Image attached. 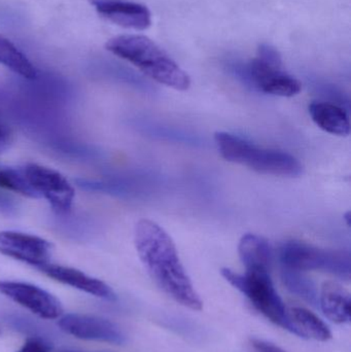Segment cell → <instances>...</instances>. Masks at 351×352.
<instances>
[{
    "label": "cell",
    "mask_w": 351,
    "mask_h": 352,
    "mask_svg": "<svg viewBox=\"0 0 351 352\" xmlns=\"http://www.w3.org/2000/svg\"><path fill=\"white\" fill-rule=\"evenodd\" d=\"M136 250L157 285L175 302L200 311L203 302L188 276L174 242L158 223L140 219L134 234Z\"/></svg>",
    "instance_id": "obj_1"
},
{
    "label": "cell",
    "mask_w": 351,
    "mask_h": 352,
    "mask_svg": "<svg viewBox=\"0 0 351 352\" xmlns=\"http://www.w3.org/2000/svg\"><path fill=\"white\" fill-rule=\"evenodd\" d=\"M107 51L133 64L146 76L177 91H187L191 80L185 70L144 35H119L109 39Z\"/></svg>",
    "instance_id": "obj_2"
},
{
    "label": "cell",
    "mask_w": 351,
    "mask_h": 352,
    "mask_svg": "<svg viewBox=\"0 0 351 352\" xmlns=\"http://www.w3.org/2000/svg\"><path fill=\"white\" fill-rule=\"evenodd\" d=\"M214 140L225 160L256 173L288 177H298L303 173L302 164L288 153L259 148L227 132H216Z\"/></svg>",
    "instance_id": "obj_3"
},
{
    "label": "cell",
    "mask_w": 351,
    "mask_h": 352,
    "mask_svg": "<svg viewBox=\"0 0 351 352\" xmlns=\"http://www.w3.org/2000/svg\"><path fill=\"white\" fill-rule=\"evenodd\" d=\"M223 277L235 289L247 296L256 309L270 322L292 333L286 309L278 295L267 270H247L245 275L235 273L231 269L220 270Z\"/></svg>",
    "instance_id": "obj_4"
},
{
    "label": "cell",
    "mask_w": 351,
    "mask_h": 352,
    "mask_svg": "<svg viewBox=\"0 0 351 352\" xmlns=\"http://www.w3.org/2000/svg\"><path fill=\"white\" fill-rule=\"evenodd\" d=\"M241 76L253 88L274 96L294 97L302 89L297 78L282 70L280 52L267 43L260 45L257 58L241 69Z\"/></svg>",
    "instance_id": "obj_5"
},
{
    "label": "cell",
    "mask_w": 351,
    "mask_h": 352,
    "mask_svg": "<svg viewBox=\"0 0 351 352\" xmlns=\"http://www.w3.org/2000/svg\"><path fill=\"white\" fill-rule=\"evenodd\" d=\"M284 268L301 271H324L344 280L351 276L350 254L343 250H324L301 241H288L280 248Z\"/></svg>",
    "instance_id": "obj_6"
},
{
    "label": "cell",
    "mask_w": 351,
    "mask_h": 352,
    "mask_svg": "<svg viewBox=\"0 0 351 352\" xmlns=\"http://www.w3.org/2000/svg\"><path fill=\"white\" fill-rule=\"evenodd\" d=\"M29 186L43 197L58 213H66L73 203L74 188L61 173L38 164L26 165L22 169Z\"/></svg>",
    "instance_id": "obj_7"
},
{
    "label": "cell",
    "mask_w": 351,
    "mask_h": 352,
    "mask_svg": "<svg viewBox=\"0 0 351 352\" xmlns=\"http://www.w3.org/2000/svg\"><path fill=\"white\" fill-rule=\"evenodd\" d=\"M0 294L43 320H57L63 314L55 296L31 283L0 280Z\"/></svg>",
    "instance_id": "obj_8"
},
{
    "label": "cell",
    "mask_w": 351,
    "mask_h": 352,
    "mask_svg": "<svg viewBox=\"0 0 351 352\" xmlns=\"http://www.w3.org/2000/svg\"><path fill=\"white\" fill-rule=\"evenodd\" d=\"M58 326L66 334L80 340L97 341L115 345H122L126 342V336L120 327L100 316L67 314L60 318Z\"/></svg>",
    "instance_id": "obj_9"
},
{
    "label": "cell",
    "mask_w": 351,
    "mask_h": 352,
    "mask_svg": "<svg viewBox=\"0 0 351 352\" xmlns=\"http://www.w3.org/2000/svg\"><path fill=\"white\" fill-rule=\"evenodd\" d=\"M52 245L49 241L18 231L0 232V254L38 269L49 263Z\"/></svg>",
    "instance_id": "obj_10"
},
{
    "label": "cell",
    "mask_w": 351,
    "mask_h": 352,
    "mask_svg": "<svg viewBox=\"0 0 351 352\" xmlns=\"http://www.w3.org/2000/svg\"><path fill=\"white\" fill-rule=\"evenodd\" d=\"M99 14L113 24L134 30H146L152 14L146 6L128 0H90Z\"/></svg>",
    "instance_id": "obj_11"
},
{
    "label": "cell",
    "mask_w": 351,
    "mask_h": 352,
    "mask_svg": "<svg viewBox=\"0 0 351 352\" xmlns=\"http://www.w3.org/2000/svg\"><path fill=\"white\" fill-rule=\"evenodd\" d=\"M38 269L49 278L63 283V285H69L78 291L84 292L89 295L95 296L101 299L109 300V301L115 299V293L106 283L94 278V277L89 276L86 273L82 272L78 269L49 264V263L43 265Z\"/></svg>",
    "instance_id": "obj_12"
},
{
    "label": "cell",
    "mask_w": 351,
    "mask_h": 352,
    "mask_svg": "<svg viewBox=\"0 0 351 352\" xmlns=\"http://www.w3.org/2000/svg\"><path fill=\"white\" fill-rule=\"evenodd\" d=\"M319 306L331 322L338 324L350 322V295L339 283H324L319 295Z\"/></svg>",
    "instance_id": "obj_13"
},
{
    "label": "cell",
    "mask_w": 351,
    "mask_h": 352,
    "mask_svg": "<svg viewBox=\"0 0 351 352\" xmlns=\"http://www.w3.org/2000/svg\"><path fill=\"white\" fill-rule=\"evenodd\" d=\"M293 334L301 338L327 342L332 338L329 327L308 309L301 307L286 309Z\"/></svg>",
    "instance_id": "obj_14"
},
{
    "label": "cell",
    "mask_w": 351,
    "mask_h": 352,
    "mask_svg": "<svg viewBox=\"0 0 351 352\" xmlns=\"http://www.w3.org/2000/svg\"><path fill=\"white\" fill-rule=\"evenodd\" d=\"M238 252L247 270H270L273 252L265 238L245 234L239 241Z\"/></svg>",
    "instance_id": "obj_15"
},
{
    "label": "cell",
    "mask_w": 351,
    "mask_h": 352,
    "mask_svg": "<svg viewBox=\"0 0 351 352\" xmlns=\"http://www.w3.org/2000/svg\"><path fill=\"white\" fill-rule=\"evenodd\" d=\"M309 113L324 131L339 136L350 134V117L342 107L329 102H313L309 105Z\"/></svg>",
    "instance_id": "obj_16"
},
{
    "label": "cell",
    "mask_w": 351,
    "mask_h": 352,
    "mask_svg": "<svg viewBox=\"0 0 351 352\" xmlns=\"http://www.w3.org/2000/svg\"><path fill=\"white\" fill-rule=\"evenodd\" d=\"M0 63L27 80H34L37 72L28 58L5 37L0 35Z\"/></svg>",
    "instance_id": "obj_17"
},
{
    "label": "cell",
    "mask_w": 351,
    "mask_h": 352,
    "mask_svg": "<svg viewBox=\"0 0 351 352\" xmlns=\"http://www.w3.org/2000/svg\"><path fill=\"white\" fill-rule=\"evenodd\" d=\"M282 279L286 289L306 301L310 305L319 306V295L315 283L308 277L305 276L301 271L284 268L282 270Z\"/></svg>",
    "instance_id": "obj_18"
},
{
    "label": "cell",
    "mask_w": 351,
    "mask_h": 352,
    "mask_svg": "<svg viewBox=\"0 0 351 352\" xmlns=\"http://www.w3.org/2000/svg\"><path fill=\"white\" fill-rule=\"evenodd\" d=\"M0 188L29 198H39L29 186L22 169L18 170L10 167L0 166Z\"/></svg>",
    "instance_id": "obj_19"
},
{
    "label": "cell",
    "mask_w": 351,
    "mask_h": 352,
    "mask_svg": "<svg viewBox=\"0 0 351 352\" xmlns=\"http://www.w3.org/2000/svg\"><path fill=\"white\" fill-rule=\"evenodd\" d=\"M51 345L39 337H30L16 352H51Z\"/></svg>",
    "instance_id": "obj_20"
},
{
    "label": "cell",
    "mask_w": 351,
    "mask_h": 352,
    "mask_svg": "<svg viewBox=\"0 0 351 352\" xmlns=\"http://www.w3.org/2000/svg\"><path fill=\"white\" fill-rule=\"evenodd\" d=\"M251 344L255 352H286L273 343L260 339H251Z\"/></svg>",
    "instance_id": "obj_21"
},
{
    "label": "cell",
    "mask_w": 351,
    "mask_h": 352,
    "mask_svg": "<svg viewBox=\"0 0 351 352\" xmlns=\"http://www.w3.org/2000/svg\"><path fill=\"white\" fill-rule=\"evenodd\" d=\"M10 142V133L4 126L0 125V152L8 148Z\"/></svg>",
    "instance_id": "obj_22"
},
{
    "label": "cell",
    "mask_w": 351,
    "mask_h": 352,
    "mask_svg": "<svg viewBox=\"0 0 351 352\" xmlns=\"http://www.w3.org/2000/svg\"><path fill=\"white\" fill-rule=\"evenodd\" d=\"M344 219H346V223H348V226H350V212L348 211V212H346V214H344Z\"/></svg>",
    "instance_id": "obj_23"
},
{
    "label": "cell",
    "mask_w": 351,
    "mask_h": 352,
    "mask_svg": "<svg viewBox=\"0 0 351 352\" xmlns=\"http://www.w3.org/2000/svg\"><path fill=\"white\" fill-rule=\"evenodd\" d=\"M59 352H80V351H69V349H65V351H61Z\"/></svg>",
    "instance_id": "obj_24"
},
{
    "label": "cell",
    "mask_w": 351,
    "mask_h": 352,
    "mask_svg": "<svg viewBox=\"0 0 351 352\" xmlns=\"http://www.w3.org/2000/svg\"><path fill=\"white\" fill-rule=\"evenodd\" d=\"M0 202H1V200H0Z\"/></svg>",
    "instance_id": "obj_25"
}]
</instances>
